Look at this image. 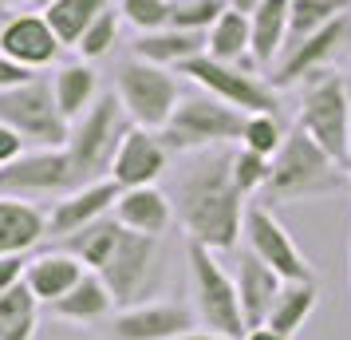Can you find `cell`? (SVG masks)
<instances>
[{"label":"cell","mask_w":351,"mask_h":340,"mask_svg":"<svg viewBox=\"0 0 351 340\" xmlns=\"http://www.w3.org/2000/svg\"><path fill=\"white\" fill-rule=\"evenodd\" d=\"M245 210H249V198L229 179V150L202 159L178 182L174 218L197 245H209L217 253L233 249L245 234Z\"/></svg>","instance_id":"1"},{"label":"cell","mask_w":351,"mask_h":340,"mask_svg":"<svg viewBox=\"0 0 351 340\" xmlns=\"http://www.w3.org/2000/svg\"><path fill=\"white\" fill-rule=\"evenodd\" d=\"M241 131H245V111L221 103L209 91H193V95H182V103L158 135L170 146V155H202V150L241 143Z\"/></svg>","instance_id":"3"},{"label":"cell","mask_w":351,"mask_h":340,"mask_svg":"<svg viewBox=\"0 0 351 340\" xmlns=\"http://www.w3.org/2000/svg\"><path fill=\"white\" fill-rule=\"evenodd\" d=\"M87 273L80 261L71 258L67 249H48V253H36L28 258V273H24V285L32 289V297L40 305H56L80 277Z\"/></svg>","instance_id":"23"},{"label":"cell","mask_w":351,"mask_h":340,"mask_svg":"<svg viewBox=\"0 0 351 340\" xmlns=\"http://www.w3.org/2000/svg\"><path fill=\"white\" fill-rule=\"evenodd\" d=\"M114 95L123 99V111L134 127L162 131L186 91H182V80L170 67L146 64L138 56H130L114 67Z\"/></svg>","instance_id":"6"},{"label":"cell","mask_w":351,"mask_h":340,"mask_svg":"<svg viewBox=\"0 0 351 340\" xmlns=\"http://www.w3.org/2000/svg\"><path fill=\"white\" fill-rule=\"evenodd\" d=\"M130 52L146 60V64H158L178 71L182 64H190L193 56H206V36L202 32H182V28H158V32H138Z\"/></svg>","instance_id":"24"},{"label":"cell","mask_w":351,"mask_h":340,"mask_svg":"<svg viewBox=\"0 0 351 340\" xmlns=\"http://www.w3.org/2000/svg\"><path fill=\"white\" fill-rule=\"evenodd\" d=\"M119 234H123V226L114 222L111 214H103V218H95L91 226H83V229H75V234H67V238H64V249H67L75 261H80L83 269L99 273V269L107 265V258H111V249L119 245Z\"/></svg>","instance_id":"28"},{"label":"cell","mask_w":351,"mask_h":340,"mask_svg":"<svg viewBox=\"0 0 351 340\" xmlns=\"http://www.w3.org/2000/svg\"><path fill=\"white\" fill-rule=\"evenodd\" d=\"M0 24H4V20H0Z\"/></svg>","instance_id":"45"},{"label":"cell","mask_w":351,"mask_h":340,"mask_svg":"<svg viewBox=\"0 0 351 340\" xmlns=\"http://www.w3.org/2000/svg\"><path fill=\"white\" fill-rule=\"evenodd\" d=\"M119 8H107V12H99L95 16V24L87 28V32L80 36V44H75V52H80V60H103L107 52L119 44Z\"/></svg>","instance_id":"35"},{"label":"cell","mask_w":351,"mask_h":340,"mask_svg":"<svg viewBox=\"0 0 351 340\" xmlns=\"http://www.w3.org/2000/svg\"><path fill=\"white\" fill-rule=\"evenodd\" d=\"M111 8V0H56L44 8V20L51 24V32L60 36V44L64 48H75L80 44V36L95 24L99 12H107Z\"/></svg>","instance_id":"29"},{"label":"cell","mask_w":351,"mask_h":340,"mask_svg":"<svg viewBox=\"0 0 351 340\" xmlns=\"http://www.w3.org/2000/svg\"><path fill=\"white\" fill-rule=\"evenodd\" d=\"M0 123H8L28 146H64L71 131L44 76H32L20 87L0 91Z\"/></svg>","instance_id":"9"},{"label":"cell","mask_w":351,"mask_h":340,"mask_svg":"<svg viewBox=\"0 0 351 340\" xmlns=\"http://www.w3.org/2000/svg\"><path fill=\"white\" fill-rule=\"evenodd\" d=\"M40 328V301L28 285L0 293V340H36Z\"/></svg>","instance_id":"30"},{"label":"cell","mask_w":351,"mask_h":340,"mask_svg":"<svg viewBox=\"0 0 351 340\" xmlns=\"http://www.w3.org/2000/svg\"><path fill=\"white\" fill-rule=\"evenodd\" d=\"M241 242L249 245V253L256 261H265L269 269L285 277V281H312V261L304 258V249L296 245V238L288 234V226L272 214V206L265 202H249L245 210V234Z\"/></svg>","instance_id":"12"},{"label":"cell","mask_w":351,"mask_h":340,"mask_svg":"<svg viewBox=\"0 0 351 340\" xmlns=\"http://www.w3.org/2000/svg\"><path fill=\"white\" fill-rule=\"evenodd\" d=\"M174 0H119V16L138 32H158L170 24Z\"/></svg>","instance_id":"36"},{"label":"cell","mask_w":351,"mask_h":340,"mask_svg":"<svg viewBox=\"0 0 351 340\" xmlns=\"http://www.w3.org/2000/svg\"><path fill=\"white\" fill-rule=\"evenodd\" d=\"M166 162H170V146L162 143L158 131L130 123V131L119 143V155L111 162V179L123 190H130V186H154L162 179V170H166Z\"/></svg>","instance_id":"16"},{"label":"cell","mask_w":351,"mask_h":340,"mask_svg":"<svg viewBox=\"0 0 351 340\" xmlns=\"http://www.w3.org/2000/svg\"><path fill=\"white\" fill-rule=\"evenodd\" d=\"M351 40V12L348 16L332 20L328 28H319V32H312L308 40H300V44H288L285 56L276 60V67H272L269 83L280 91V87H292V83H308L316 80V76H324L328 71V64H332L335 56L343 52V44Z\"/></svg>","instance_id":"13"},{"label":"cell","mask_w":351,"mask_h":340,"mask_svg":"<svg viewBox=\"0 0 351 340\" xmlns=\"http://www.w3.org/2000/svg\"><path fill=\"white\" fill-rule=\"evenodd\" d=\"M225 0H174V8H170V28H182V32H202L206 36L217 16H221Z\"/></svg>","instance_id":"34"},{"label":"cell","mask_w":351,"mask_h":340,"mask_svg":"<svg viewBox=\"0 0 351 340\" xmlns=\"http://www.w3.org/2000/svg\"><path fill=\"white\" fill-rule=\"evenodd\" d=\"M351 0H292L288 8V44H300L312 32L328 28L332 20L348 16Z\"/></svg>","instance_id":"31"},{"label":"cell","mask_w":351,"mask_h":340,"mask_svg":"<svg viewBox=\"0 0 351 340\" xmlns=\"http://www.w3.org/2000/svg\"><path fill=\"white\" fill-rule=\"evenodd\" d=\"M269 174H272V159L256 155L249 146H233V150H229V179H233V186H237L245 198L265 194Z\"/></svg>","instance_id":"32"},{"label":"cell","mask_w":351,"mask_h":340,"mask_svg":"<svg viewBox=\"0 0 351 340\" xmlns=\"http://www.w3.org/2000/svg\"><path fill=\"white\" fill-rule=\"evenodd\" d=\"M111 218L130 234H150V238H162L166 229L174 226V198L162 190L158 182L154 186H130L119 194Z\"/></svg>","instance_id":"18"},{"label":"cell","mask_w":351,"mask_h":340,"mask_svg":"<svg viewBox=\"0 0 351 340\" xmlns=\"http://www.w3.org/2000/svg\"><path fill=\"white\" fill-rule=\"evenodd\" d=\"M36 71H24L20 64H12L4 52H0V91H8V87H20V83H28Z\"/></svg>","instance_id":"39"},{"label":"cell","mask_w":351,"mask_h":340,"mask_svg":"<svg viewBox=\"0 0 351 340\" xmlns=\"http://www.w3.org/2000/svg\"><path fill=\"white\" fill-rule=\"evenodd\" d=\"M48 234V214L28 198L0 194V258L8 253H28L40 238Z\"/></svg>","instance_id":"21"},{"label":"cell","mask_w":351,"mask_h":340,"mask_svg":"<svg viewBox=\"0 0 351 340\" xmlns=\"http://www.w3.org/2000/svg\"><path fill=\"white\" fill-rule=\"evenodd\" d=\"M178 76H186L190 83H197V91H209V95H217L221 103H229L245 115L280 107V91L241 64H221L213 56H193L190 64L178 67Z\"/></svg>","instance_id":"10"},{"label":"cell","mask_w":351,"mask_h":340,"mask_svg":"<svg viewBox=\"0 0 351 340\" xmlns=\"http://www.w3.org/2000/svg\"><path fill=\"white\" fill-rule=\"evenodd\" d=\"M123 194V186L114 179H95V182H83L75 190H67L51 202L48 210V234L56 238H67V234H75V229L91 226L95 218L114 210V202Z\"/></svg>","instance_id":"17"},{"label":"cell","mask_w":351,"mask_h":340,"mask_svg":"<svg viewBox=\"0 0 351 340\" xmlns=\"http://www.w3.org/2000/svg\"><path fill=\"white\" fill-rule=\"evenodd\" d=\"M225 4H229V8H237V12H245V16H249V12H253V8L261 4V0H225Z\"/></svg>","instance_id":"42"},{"label":"cell","mask_w":351,"mask_h":340,"mask_svg":"<svg viewBox=\"0 0 351 340\" xmlns=\"http://www.w3.org/2000/svg\"><path fill=\"white\" fill-rule=\"evenodd\" d=\"M178 340H233V337H221V332H197V328H193V332H186V337H178Z\"/></svg>","instance_id":"41"},{"label":"cell","mask_w":351,"mask_h":340,"mask_svg":"<svg viewBox=\"0 0 351 340\" xmlns=\"http://www.w3.org/2000/svg\"><path fill=\"white\" fill-rule=\"evenodd\" d=\"M197 328V313L178 301H143L111 317L114 340H178Z\"/></svg>","instance_id":"15"},{"label":"cell","mask_w":351,"mask_h":340,"mask_svg":"<svg viewBox=\"0 0 351 340\" xmlns=\"http://www.w3.org/2000/svg\"><path fill=\"white\" fill-rule=\"evenodd\" d=\"M241 340H285V337H280V332H272V328H249Z\"/></svg>","instance_id":"40"},{"label":"cell","mask_w":351,"mask_h":340,"mask_svg":"<svg viewBox=\"0 0 351 340\" xmlns=\"http://www.w3.org/2000/svg\"><path fill=\"white\" fill-rule=\"evenodd\" d=\"M343 190H348V166H339L300 127H288L280 150L272 155L265 206H272V202H319V198H335Z\"/></svg>","instance_id":"2"},{"label":"cell","mask_w":351,"mask_h":340,"mask_svg":"<svg viewBox=\"0 0 351 340\" xmlns=\"http://www.w3.org/2000/svg\"><path fill=\"white\" fill-rule=\"evenodd\" d=\"M285 123L276 119V111H256V115H245V131H241V143L237 146H249L256 155L272 159L280 143H285Z\"/></svg>","instance_id":"33"},{"label":"cell","mask_w":351,"mask_h":340,"mask_svg":"<svg viewBox=\"0 0 351 340\" xmlns=\"http://www.w3.org/2000/svg\"><path fill=\"white\" fill-rule=\"evenodd\" d=\"M99 277L107 281V289H111L119 308L154 301V289L162 281V238L123 229L119 245L111 249V258L99 269Z\"/></svg>","instance_id":"8"},{"label":"cell","mask_w":351,"mask_h":340,"mask_svg":"<svg viewBox=\"0 0 351 340\" xmlns=\"http://www.w3.org/2000/svg\"><path fill=\"white\" fill-rule=\"evenodd\" d=\"M75 186H83V182L75 179L64 146H32L16 162L0 166V194L12 198H28V202L32 198H60Z\"/></svg>","instance_id":"11"},{"label":"cell","mask_w":351,"mask_h":340,"mask_svg":"<svg viewBox=\"0 0 351 340\" xmlns=\"http://www.w3.org/2000/svg\"><path fill=\"white\" fill-rule=\"evenodd\" d=\"M186 261H190V277H193V305H197L193 313H197L202 328L241 340L249 328H245V317H241L233 273L221 265L217 249L186 242Z\"/></svg>","instance_id":"5"},{"label":"cell","mask_w":351,"mask_h":340,"mask_svg":"<svg viewBox=\"0 0 351 340\" xmlns=\"http://www.w3.org/2000/svg\"><path fill=\"white\" fill-rule=\"evenodd\" d=\"M288 8L292 0H261L249 12V56L256 67H276L288 48Z\"/></svg>","instance_id":"20"},{"label":"cell","mask_w":351,"mask_h":340,"mask_svg":"<svg viewBox=\"0 0 351 340\" xmlns=\"http://www.w3.org/2000/svg\"><path fill=\"white\" fill-rule=\"evenodd\" d=\"M296 127L316 139L339 166H348L351 150V83L335 71H324L316 80H308L300 99V119Z\"/></svg>","instance_id":"7"},{"label":"cell","mask_w":351,"mask_h":340,"mask_svg":"<svg viewBox=\"0 0 351 340\" xmlns=\"http://www.w3.org/2000/svg\"><path fill=\"white\" fill-rule=\"evenodd\" d=\"M24 273H28V253H8V258H0V293L24 285Z\"/></svg>","instance_id":"37"},{"label":"cell","mask_w":351,"mask_h":340,"mask_svg":"<svg viewBox=\"0 0 351 340\" xmlns=\"http://www.w3.org/2000/svg\"><path fill=\"white\" fill-rule=\"evenodd\" d=\"M0 4H4V8H12V4H20V0H0Z\"/></svg>","instance_id":"44"},{"label":"cell","mask_w":351,"mask_h":340,"mask_svg":"<svg viewBox=\"0 0 351 340\" xmlns=\"http://www.w3.org/2000/svg\"><path fill=\"white\" fill-rule=\"evenodd\" d=\"M316 305H319L316 277H312V281H285V289L276 297V305H272L265 328H272V332H280L285 340H292L304 324H308V317L316 313Z\"/></svg>","instance_id":"26"},{"label":"cell","mask_w":351,"mask_h":340,"mask_svg":"<svg viewBox=\"0 0 351 340\" xmlns=\"http://www.w3.org/2000/svg\"><path fill=\"white\" fill-rule=\"evenodd\" d=\"M233 285H237V301H241V317L245 328H265L276 297L285 289V277L269 269L265 261H256L253 253H245L233 269Z\"/></svg>","instance_id":"19"},{"label":"cell","mask_w":351,"mask_h":340,"mask_svg":"<svg viewBox=\"0 0 351 340\" xmlns=\"http://www.w3.org/2000/svg\"><path fill=\"white\" fill-rule=\"evenodd\" d=\"M0 52L24 71H44V67H56L64 44L51 32L44 12H12L0 24Z\"/></svg>","instance_id":"14"},{"label":"cell","mask_w":351,"mask_h":340,"mask_svg":"<svg viewBox=\"0 0 351 340\" xmlns=\"http://www.w3.org/2000/svg\"><path fill=\"white\" fill-rule=\"evenodd\" d=\"M206 56L221 60V64H241L249 71H261L249 56V16L237 8H225L217 24L206 32Z\"/></svg>","instance_id":"27"},{"label":"cell","mask_w":351,"mask_h":340,"mask_svg":"<svg viewBox=\"0 0 351 340\" xmlns=\"http://www.w3.org/2000/svg\"><path fill=\"white\" fill-rule=\"evenodd\" d=\"M28 4H32L36 12H44V8H48V4H56V0H28Z\"/></svg>","instance_id":"43"},{"label":"cell","mask_w":351,"mask_h":340,"mask_svg":"<svg viewBox=\"0 0 351 340\" xmlns=\"http://www.w3.org/2000/svg\"><path fill=\"white\" fill-rule=\"evenodd\" d=\"M130 131V119L123 111V99L107 91L99 95L87 111L71 123L67 131V159H71V170L80 182H95V179H111V162L119 155V143Z\"/></svg>","instance_id":"4"},{"label":"cell","mask_w":351,"mask_h":340,"mask_svg":"<svg viewBox=\"0 0 351 340\" xmlns=\"http://www.w3.org/2000/svg\"><path fill=\"white\" fill-rule=\"evenodd\" d=\"M114 297H111V289H107V281L99 273H87L71 285V289L51 305V313L60 317V321H67V324H95V321H107L114 313Z\"/></svg>","instance_id":"25"},{"label":"cell","mask_w":351,"mask_h":340,"mask_svg":"<svg viewBox=\"0 0 351 340\" xmlns=\"http://www.w3.org/2000/svg\"><path fill=\"white\" fill-rule=\"evenodd\" d=\"M24 150H32V146L20 139L16 131L8 127V123H0V166H8V162H16Z\"/></svg>","instance_id":"38"},{"label":"cell","mask_w":351,"mask_h":340,"mask_svg":"<svg viewBox=\"0 0 351 340\" xmlns=\"http://www.w3.org/2000/svg\"><path fill=\"white\" fill-rule=\"evenodd\" d=\"M51 95H56V107L67 123H75L91 103L99 99V71L91 67V60H67V64L51 67Z\"/></svg>","instance_id":"22"}]
</instances>
